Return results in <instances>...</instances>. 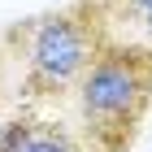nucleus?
<instances>
[{
    "label": "nucleus",
    "instance_id": "423d86ee",
    "mask_svg": "<svg viewBox=\"0 0 152 152\" xmlns=\"http://www.w3.org/2000/svg\"><path fill=\"white\" fill-rule=\"evenodd\" d=\"M130 31H135V35H126L122 44H130V48H143V52H152V13H143V18H139L135 26H130Z\"/></svg>",
    "mask_w": 152,
    "mask_h": 152
},
{
    "label": "nucleus",
    "instance_id": "f257e3e1",
    "mask_svg": "<svg viewBox=\"0 0 152 152\" xmlns=\"http://www.w3.org/2000/svg\"><path fill=\"white\" fill-rule=\"evenodd\" d=\"M104 44H109V35H104V18L96 9V0L26 18L0 39V48L18 61L22 91L31 100L70 96Z\"/></svg>",
    "mask_w": 152,
    "mask_h": 152
},
{
    "label": "nucleus",
    "instance_id": "7ed1b4c3",
    "mask_svg": "<svg viewBox=\"0 0 152 152\" xmlns=\"http://www.w3.org/2000/svg\"><path fill=\"white\" fill-rule=\"evenodd\" d=\"M96 9H100V18H104V35H109L117 22L135 26L143 13H152V0H96Z\"/></svg>",
    "mask_w": 152,
    "mask_h": 152
},
{
    "label": "nucleus",
    "instance_id": "20e7f679",
    "mask_svg": "<svg viewBox=\"0 0 152 152\" xmlns=\"http://www.w3.org/2000/svg\"><path fill=\"white\" fill-rule=\"evenodd\" d=\"M39 117H13L0 126V152H35Z\"/></svg>",
    "mask_w": 152,
    "mask_h": 152
},
{
    "label": "nucleus",
    "instance_id": "f03ea898",
    "mask_svg": "<svg viewBox=\"0 0 152 152\" xmlns=\"http://www.w3.org/2000/svg\"><path fill=\"white\" fill-rule=\"evenodd\" d=\"M83 143L91 152H126L152 104V52L109 39L74 87Z\"/></svg>",
    "mask_w": 152,
    "mask_h": 152
},
{
    "label": "nucleus",
    "instance_id": "39448f33",
    "mask_svg": "<svg viewBox=\"0 0 152 152\" xmlns=\"http://www.w3.org/2000/svg\"><path fill=\"white\" fill-rule=\"evenodd\" d=\"M35 152H87V143H83L78 135H70L65 126H57V122H39Z\"/></svg>",
    "mask_w": 152,
    "mask_h": 152
}]
</instances>
